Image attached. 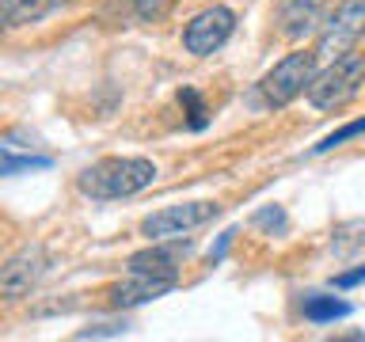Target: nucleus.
Segmentation results:
<instances>
[{"label": "nucleus", "mask_w": 365, "mask_h": 342, "mask_svg": "<svg viewBox=\"0 0 365 342\" xmlns=\"http://www.w3.org/2000/svg\"><path fill=\"white\" fill-rule=\"evenodd\" d=\"M156 182V164L145 156H107L88 164L76 175V190L84 198L96 202H118V198H133L145 187Z\"/></svg>", "instance_id": "nucleus-1"}, {"label": "nucleus", "mask_w": 365, "mask_h": 342, "mask_svg": "<svg viewBox=\"0 0 365 342\" xmlns=\"http://www.w3.org/2000/svg\"><path fill=\"white\" fill-rule=\"evenodd\" d=\"M361 84H365V53L350 50V53L335 57V61H327V68H316L304 95L316 110H339L358 95Z\"/></svg>", "instance_id": "nucleus-2"}, {"label": "nucleus", "mask_w": 365, "mask_h": 342, "mask_svg": "<svg viewBox=\"0 0 365 342\" xmlns=\"http://www.w3.org/2000/svg\"><path fill=\"white\" fill-rule=\"evenodd\" d=\"M316 68H319L316 50H293V53H285L282 61H274V68L259 80L262 103H267L270 110L289 107V103L297 95H304V88L312 84Z\"/></svg>", "instance_id": "nucleus-3"}, {"label": "nucleus", "mask_w": 365, "mask_h": 342, "mask_svg": "<svg viewBox=\"0 0 365 342\" xmlns=\"http://www.w3.org/2000/svg\"><path fill=\"white\" fill-rule=\"evenodd\" d=\"M365 34V0H342L331 16L319 23L316 34V57L319 61H335V57L350 53Z\"/></svg>", "instance_id": "nucleus-4"}, {"label": "nucleus", "mask_w": 365, "mask_h": 342, "mask_svg": "<svg viewBox=\"0 0 365 342\" xmlns=\"http://www.w3.org/2000/svg\"><path fill=\"white\" fill-rule=\"evenodd\" d=\"M221 213L217 202H182V205H168V209H156L141 221V236L153 244V239H179L190 236L194 228L210 224L213 217Z\"/></svg>", "instance_id": "nucleus-5"}, {"label": "nucleus", "mask_w": 365, "mask_h": 342, "mask_svg": "<svg viewBox=\"0 0 365 342\" xmlns=\"http://www.w3.org/2000/svg\"><path fill=\"white\" fill-rule=\"evenodd\" d=\"M232 31H236L232 8H225V4L202 8L198 16L187 23V31H182V50L194 53V57H210L232 38Z\"/></svg>", "instance_id": "nucleus-6"}, {"label": "nucleus", "mask_w": 365, "mask_h": 342, "mask_svg": "<svg viewBox=\"0 0 365 342\" xmlns=\"http://www.w3.org/2000/svg\"><path fill=\"white\" fill-rule=\"evenodd\" d=\"M46 266H50L46 247L31 244V247L16 251V255H11L4 266H0V296H4V301H19V296H27L34 285L42 281Z\"/></svg>", "instance_id": "nucleus-7"}, {"label": "nucleus", "mask_w": 365, "mask_h": 342, "mask_svg": "<svg viewBox=\"0 0 365 342\" xmlns=\"http://www.w3.org/2000/svg\"><path fill=\"white\" fill-rule=\"evenodd\" d=\"M187 255H190V244L182 236L179 239H153V247L130 255V274H153V278L179 281V266Z\"/></svg>", "instance_id": "nucleus-8"}, {"label": "nucleus", "mask_w": 365, "mask_h": 342, "mask_svg": "<svg viewBox=\"0 0 365 342\" xmlns=\"http://www.w3.org/2000/svg\"><path fill=\"white\" fill-rule=\"evenodd\" d=\"M324 4L327 0H278V11H274L278 31L293 42L304 38V34H312L319 23H324Z\"/></svg>", "instance_id": "nucleus-9"}, {"label": "nucleus", "mask_w": 365, "mask_h": 342, "mask_svg": "<svg viewBox=\"0 0 365 342\" xmlns=\"http://www.w3.org/2000/svg\"><path fill=\"white\" fill-rule=\"evenodd\" d=\"M175 289L171 278H153V274H130L125 281H118L114 289L107 293L114 308H133V304H145V301H156Z\"/></svg>", "instance_id": "nucleus-10"}, {"label": "nucleus", "mask_w": 365, "mask_h": 342, "mask_svg": "<svg viewBox=\"0 0 365 342\" xmlns=\"http://www.w3.org/2000/svg\"><path fill=\"white\" fill-rule=\"evenodd\" d=\"M61 4H68V0H0V31H16V27H27V23H38Z\"/></svg>", "instance_id": "nucleus-11"}, {"label": "nucleus", "mask_w": 365, "mask_h": 342, "mask_svg": "<svg viewBox=\"0 0 365 342\" xmlns=\"http://www.w3.org/2000/svg\"><path fill=\"white\" fill-rule=\"evenodd\" d=\"M350 316L346 301H335V296H308L304 301V319L308 323H335V319Z\"/></svg>", "instance_id": "nucleus-12"}, {"label": "nucleus", "mask_w": 365, "mask_h": 342, "mask_svg": "<svg viewBox=\"0 0 365 342\" xmlns=\"http://www.w3.org/2000/svg\"><path fill=\"white\" fill-rule=\"evenodd\" d=\"M179 103H182V110H187V125H190V130H205V125H210V110H205V103H202V95L194 88H182Z\"/></svg>", "instance_id": "nucleus-13"}, {"label": "nucleus", "mask_w": 365, "mask_h": 342, "mask_svg": "<svg viewBox=\"0 0 365 342\" xmlns=\"http://www.w3.org/2000/svg\"><path fill=\"white\" fill-rule=\"evenodd\" d=\"M42 167H50L46 156H8V152H0V175H19V171H42Z\"/></svg>", "instance_id": "nucleus-14"}, {"label": "nucleus", "mask_w": 365, "mask_h": 342, "mask_svg": "<svg viewBox=\"0 0 365 342\" xmlns=\"http://www.w3.org/2000/svg\"><path fill=\"white\" fill-rule=\"evenodd\" d=\"M365 133V118H358V122H350V125H342V130H335L331 137H324V141L316 145V152H331V148H339L342 141H350V137H361Z\"/></svg>", "instance_id": "nucleus-15"}, {"label": "nucleus", "mask_w": 365, "mask_h": 342, "mask_svg": "<svg viewBox=\"0 0 365 342\" xmlns=\"http://www.w3.org/2000/svg\"><path fill=\"white\" fill-rule=\"evenodd\" d=\"M255 224L285 228V213H282V205H267V209H259V213H255Z\"/></svg>", "instance_id": "nucleus-16"}, {"label": "nucleus", "mask_w": 365, "mask_h": 342, "mask_svg": "<svg viewBox=\"0 0 365 342\" xmlns=\"http://www.w3.org/2000/svg\"><path fill=\"white\" fill-rule=\"evenodd\" d=\"M137 4V16L141 19H160L168 11V0H133Z\"/></svg>", "instance_id": "nucleus-17"}, {"label": "nucleus", "mask_w": 365, "mask_h": 342, "mask_svg": "<svg viewBox=\"0 0 365 342\" xmlns=\"http://www.w3.org/2000/svg\"><path fill=\"white\" fill-rule=\"evenodd\" d=\"M365 281V266H358V270H346V274H335V289H350V285H361Z\"/></svg>", "instance_id": "nucleus-18"}]
</instances>
